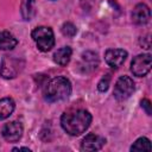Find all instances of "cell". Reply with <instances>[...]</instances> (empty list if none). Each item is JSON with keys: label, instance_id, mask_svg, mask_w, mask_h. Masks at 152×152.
Segmentation results:
<instances>
[{"label": "cell", "instance_id": "obj_3", "mask_svg": "<svg viewBox=\"0 0 152 152\" xmlns=\"http://www.w3.org/2000/svg\"><path fill=\"white\" fill-rule=\"evenodd\" d=\"M31 37L34 40L38 50L42 52L50 51L55 45V34L51 27L48 26H38L33 28L31 32Z\"/></svg>", "mask_w": 152, "mask_h": 152}, {"label": "cell", "instance_id": "obj_4", "mask_svg": "<svg viewBox=\"0 0 152 152\" xmlns=\"http://www.w3.org/2000/svg\"><path fill=\"white\" fill-rule=\"evenodd\" d=\"M24 68V61L15 56H4L0 63V76L11 80L18 76Z\"/></svg>", "mask_w": 152, "mask_h": 152}, {"label": "cell", "instance_id": "obj_14", "mask_svg": "<svg viewBox=\"0 0 152 152\" xmlns=\"http://www.w3.org/2000/svg\"><path fill=\"white\" fill-rule=\"evenodd\" d=\"M15 108V102L12 97H2L0 99V121L10 118Z\"/></svg>", "mask_w": 152, "mask_h": 152}, {"label": "cell", "instance_id": "obj_6", "mask_svg": "<svg viewBox=\"0 0 152 152\" xmlns=\"http://www.w3.org/2000/svg\"><path fill=\"white\" fill-rule=\"evenodd\" d=\"M152 57L150 53H140L135 56L131 63V71L137 77L146 76L151 70Z\"/></svg>", "mask_w": 152, "mask_h": 152}, {"label": "cell", "instance_id": "obj_2", "mask_svg": "<svg viewBox=\"0 0 152 152\" xmlns=\"http://www.w3.org/2000/svg\"><path fill=\"white\" fill-rule=\"evenodd\" d=\"M71 83L64 76H57L51 78L44 88L45 101L53 103L66 100L71 94Z\"/></svg>", "mask_w": 152, "mask_h": 152}, {"label": "cell", "instance_id": "obj_18", "mask_svg": "<svg viewBox=\"0 0 152 152\" xmlns=\"http://www.w3.org/2000/svg\"><path fill=\"white\" fill-rule=\"evenodd\" d=\"M109 82H110V76H109V75L103 76V77L100 80V82L97 83V89H99L100 91H106V90L108 89V87H109Z\"/></svg>", "mask_w": 152, "mask_h": 152}, {"label": "cell", "instance_id": "obj_10", "mask_svg": "<svg viewBox=\"0 0 152 152\" xmlns=\"http://www.w3.org/2000/svg\"><path fill=\"white\" fill-rule=\"evenodd\" d=\"M151 19V11L146 4H138L132 11V20L137 25H145Z\"/></svg>", "mask_w": 152, "mask_h": 152}, {"label": "cell", "instance_id": "obj_12", "mask_svg": "<svg viewBox=\"0 0 152 152\" xmlns=\"http://www.w3.org/2000/svg\"><path fill=\"white\" fill-rule=\"evenodd\" d=\"M18 45V39L8 31H0V50H13Z\"/></svg>", "mask_w": 152, "mask_h": 152}, {"label": "cell", "instance_id": "obj_7", "mask_svg": "<svg viewBox=\"0 0 152 152\" xmlns=\"http://www.w3.org/2000/svg\"><path fill=\"white\" fill-rule=\"evenodd\" d=\"M24 127L19 121H11L2 128V137L8 142H17L23 137Z\"/></svg>", "mask_w": 152, "mask_h": 152}, {"label": "cell", "instance_id": "obj_20", "mask_svg": "<svg viewBox=\"0 0 152 152\" xmlns=\"http://www.w3.org/2000/svg\"><path fill=\"white\" fill-rule=\"evenodd\" d=\"M12 151H27V152H31V150L28 147H14Z\"/></svg>", "mask_w": 152, "mask_h": 152}, {"label": "cell", "instance_id": "obj_15", "mask_svg": "<svg viewBox=\"0 0 152 152\" xmlns=\"http://www.w3.org/2000/svg\"><path fill=\"white\" fill-rule=\"evenodd\" d=\"M20 13L25 20H31L36 13L34 0H21L20 4Z\"/></svg>", "mask_w": 152, "mask_h": 152}, {"label": "cell", "instance_id": "obj_13", "mask_svg": "<svg viewBox=\"0 0 152 152\" xmlns=\"http://www.w3.org/2000/svg\"><path fill=\"white\" fill-rule=\"evenodd\" d=\"M72 55V50L69 46H63L61 49H58L55 53H53V61L55 63H57L61 66H65L71 58Z\"/></svg>", "mask_w": 152, "mask_h": 152}, {"label": "cell", "instance_id": "obj_1", "mask_svg": "<svg viewBox=\"0 0 152 152\" xmlns=\"http://www.w3.org/2000/svg\"><path fill=\"white\" fill-rule=\"evenodd\" d=\"M91 114L86 109H74L65 112L61 118L62 128L70 135L76 137L84 133L91 124Z\"/></svg>", "mask_w": 152, "mask_h": 152}, {"label": "cell", "instance_id": "obj_19", "mask_svg": "<svg viewBox=\"0 0 152 152\" xmlns=\"http://www.w3.org/2000/svg\"><path fill=\"white\" fill-rule=\"evenodd\" d=\"M141 108L145 109V112H146L147 115H151V102H150V100L144 99L141 101Z\"/></svg>", "mask_w": 152, "mask_h": 152}, {"label": "cell", "instance_id": "obj_16", "mask_svg": "<svg viewBox=\"0 0 152 152\" xmlns=\"http://www.w3.org/2000/svg\"><path fill=\"white\" fill-rule=\"evenodd\" d=\"M131 151H137V152L147 151V152H150L151 151V141L147 138L141 137L134 141V144L131 146Z\"/></svg>", "mask_w": 152, "mask_h": 152}, {"label": "cell", "instance_id": "obj_9", "mask_svg": "<svg viewBox=\"0 0 152 152\" xmlns=\"http://www.w3.org/2000/svg\"><path fill=\"white\" fill-rule=\"evenodd\" d=\"M106 144V139L101 135L90 133L86 135L81 142V150L82 151H99L101 150Z\"/></svg>", "mask_w": 152, "mask_h": 152}, {"label": "cell", "instance_id": "obj_5", "mask_svg": "<svg viewBox=\"0 0 152 152\" xmlns=\"http://www.w3.org/2000/svg\"><path fill=\"white\" fill-rule=\"evenodd\" d=\"M135 90V84L134 81L129 77V76H120L114 86V90H113V95L118 101H124L126 99H128Z\"/></svg>", "mask_w": 152, "mask_h": 152}, {"label": "cell", "instance_id": "obj_11", "mask_svg": "<svg viewBox=\"0 0 152 152\" xmlns=\"http://www.w3.org/2000/svg\"><path fill=\"white\" fill-rule=\"evenodd\" d=\"M99 65V56L96 52L93 51H86L81 56V68L84 72L93 71Z\"/></svg>", "mask_w": 152, "mask_h": 152}, {"label": "cell", "instance_id": "obj_17", "mask_svg": "<svg viewBox=\"0 0 152 152\" xmlns=\"http://www.w3.org/2000/svg\"><path fill=\"white\" fill-rule=\"evenodd\" d=\"M61 30H62V33H63L64 36L70 37V38L74 37V36L77 33V28H76V26H75L72 23H64Z\"/></svg>", "mask_w": 152, "mask_h": 152}, {"label": "cell", "instance_id": "obj_8", "mask_svg": "<svg viewBox=\"0 0 152 152\" xmlns=\"http://www.w3.org/2000/svg\"><path fill=\"white\" fill-rule=\"evenodd\" d=\"M127 58V51L124 49H108L104 52V61L106 63L116 69L124 64V62Z\"/></svg>", "mask_w": 152, "mask_h": 152}]
</instances>
